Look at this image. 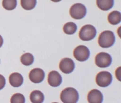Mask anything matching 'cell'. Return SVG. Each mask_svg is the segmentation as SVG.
<instances>
[{
    "instance_id": "cell-3",
    "label": "cell",
    "mask_w": 121,
    "mask_h": 103,
    "mask_svg": "<svg viewBox=\"0 0 121 103\" xmlns=\"http://www.w3.org/2000/svg\"><path fill=\"white\" fill-rule=\"evenodd\" d=\"M97 31L95 28L91 25H86L81 28L79 32L80 39L84 41L93 40L96 36Z\"/></svg>"
},
{
    "instance_id": "cell-15",
    "label": "cell",
    "mask_w": 121,
    "mask_h": 103,
    "mask_svg": "<svg viewBox=\"0 0 121 103\" xmlns=\"http://www.w3.org/2000/svg\"><path fill=\"white\" fill-rule=\"evenodd\" d=\"M108 21L112 25H117L121 22V13L118 11H113L108 15Z\"/></svg>"
},
{
    "instance_id": "cell-2",
    "label": "cell",
    "mask_w": 121,
    "mask_h": 103,
    "mask_svg": "<svg viewBox=\"0 0 121 103\" xmlns=\"http://www.w3.org/2000/svg\"><path fill=\"white\" fill-rule=\"evenodd\" d=\"M79 93L73 87L64 89L60 95V100L64 103H76L79 100Z\"/></svg>"
},
{
    "instance_id": "cell-4",
    "label": "cell",
    "mask_w": 121,
    "mask_h": 103,
    "mask_svg": "<svg viewBox=\"0 0 121 103\" xmlns=\"http://www.w3.org/2000/svg\"><path fill=\"white\" fill-rule=\"evenodd\" d=\"M86 8L82 4H75L70 8V14L75 20H81L83 18L86 16Z\"/></svg>"
},
{
    "instance_id": "cell-22",
    "label": "cell",
    "mask_w": 121,
    "mask_h": 103,
    "mask_svg": "<svg viewBox=\"0 0 121 103\" xmlns=\"http://www.w3.org/2000/svg\"><path fill=\"white\" fill-rule=\"evenodd\" d=\"M120 67H119L118 69H117L116 70V77H117V78H118V80L119 81H120Z\"/></svg>"
},
{
    "instance_id": "cell-10",
    "label": "cell",
    "mask_w": 121,
    "mask_h": 103,
    "mask_svg": "<svg viewBox=\"0 0 121 103\" xmlns=\"http://www.w3.org/2000/svg\"><path fill=\"white\" fill-rule=\"evenodd\" d=\"M48 83L52 87H58L62 82V76L58 72L56 71H51L48 75Z\"/></svg>"
},
{
    "instance_id": "cell-5",
    "label": "cell",
    "mask_w": 121,
    "mask_h": 103,
    "mask_svg": "<svg viewBox=\"0 0 121 103\" xmlns=\"http://www.w3.org/2000/svg\"><path fill=\"white\" fill-rule=\"evenodd\" d=\"M112 81V75L107 71H102L97 74L96 77V83L97 85L102 87L109 86Z\"/></svg>"
},
{
    "instance_id": "cell-16",
    "label": "cell",
    "mask_w": 121,
    "mask_h": 103,
    "mask_svg": "<svg viewBox=\"0 0 121 103\" xmlns=\"http://www.w3.org/2000/svg\"><path fill=\"white\" fill-rule=\"evenodd\" d=\"M77 30V26L73 22H67L63 26V31L67 35H73Z\"/></svg>"
},
{
    "instance_id": "cell-7",
    "label": "cell",
    "mask_w": 121,
    "mask_h": 103,
    "mask_svg": "<svg viewBox=\"0 0 121 103\" xmlns=\"http://www.w3.org/2000/svg\"><path fill=\"white\" fill-rule=\"evenodd\" d=\"M95 64L99 68H105L109 67L112 63L110 54L106 52H100L96 55L95 59Z\"/></svg>"
},
{
    "instance_id": "cell-14",
    "label": "cell",
    "mask_w": 121,
    "mask_h": 103,
    "mask_svg": "<svg viewBox=\"0 0 121 103\" xmlns=\"http://www.w3.org/2000/svg\"><path fill=\"white\" fill-rule=\"evenodd\" d=\"M30 100L33 103H41L44 100V96L39 90H34L30 93Z\"/></svg>"
},
{
    "instance_id": "cell-23",
    "label": "cell",
    "mask_w": 121,
    "mask_h": 103,
    "mask_svg": "<svg viewBox=\"0 0 121 103\" xmlns=\"http://www.w3.org/2000/svg\"><path fill=\"white\" fill-rule=\"evenodd\" d=\"M3 44V37L0 35V48H1Z\"/></svg>"
},
{
    "instance_id": "cell-12",
    "label": "cell",
    "mask_w": 121,
    "mask_h": 103,
    "mask_svg": "<svg viewBox=\"0 0 121 103\" xmlns=\"http://www.w3.org/2000/svg\"><path fill=\"white\" fill-rule=\"evenodd\" d=\"M9 82L14 87H20L23 83V77L20 73H12L9 76Z\"/></svg>"
},
{
    "instance_id": "cell-9",
    "label": "cell",
    "mask_w": 121,
    "mask_h": 103,
    "mask_svg": "<svg viewBox=\"0 0 121 103\" xmlns=\"http://www.w3.org/2000/svg\"><path fill=\"white\" fill-rule=\"evenodd\" d=\"M30 80L35 83H39L43 81L45 73L40 68H35L30 72L29 75Z\"/></svg>"
},
{
    "instance_id": "cell-24",
    "label": "cell",
    "mask_w": 121,
    "mask_h": 103,
    "mask_svg": "<svg viewBox=\"0 0 121 103\" xmlns=\"http://www.w3.org/2000/svg\"><path fill=\"white\" fill-rule=\"evenodd\" d=\"M51 1L54 2H59L60 1H61L62 0H51Z\"/></svg>"
},
{
    "instance_id": "cell-1",
    "label": "cell",
    "mask_w": 121,
    "mask_h": 103,
    "mask_svg": "<svg viewBox=\"0 0 121 103\" xmlns=\"http://www.w3.org/2000/svg\"><path fill=\"white\" fill-rule=\"evenodd\" d=\"M115 41L116 37L114 33L111 30H105L100 34L98 42L101 47L108 48L113 46Z\"/></svg>"
},
{
    "instance_id": "cell-19",
    "label": "cell",
    "mask_w": 121,
    "mask_h": 103,
    "mask_svg": "<svg viewBox=\"0 0 121 103\" xmlns=\"http://www.w3.org/2000/svg\"><path fill=\"white\" fill-rule=\"evenodd\" d=\"M17 0H3L2 5L6 10H12L16 7Z\"/></svg>"
},
{
    "instance_id": "cell-6",
    "label": "cell",
    "mask_w": 121,
    "mask_h": 103,
    "mask_svg": "<svg viewBox=\"0 0 121 103\" xmlns=\"http://www.w3.org/2000/svg\"><path fill=\"white\" fill-rule=\"evenodd\" d=\"M90 51L88 47L84 45H79L76 47L73 52V55L76 59L79 62H85L90 56Z\"/></svg>"
},
{
    "instance_id": "cell-11",
    "label": "cell",
    "mask_w": 121,
    "mask_h": 103,
    "mask_svg": "<svg viewBox=\"0 0 121 103\" xmlns=\"http://www.w3.org/2000/svg\"><path fill=\"white\" fill-rule=\"evenodd\" d=\"M103 99V95L101 91L96 89L91 90L87 96V100L90 103H101Z\"/></svg>"
},
{
    "instance_id": "cell-8",
    "label": "cell",
    "mask_w": 121,
    "mask_h": 103,
    "mask_svg": "<svg viewBox=\"0 0 121 103\" xmlns=\"http://www.w3.org/2000/svg\"><path fill=\"white\" fill-rule=\"evenodd\" d=\"M59 68L63 73L70 74L74 70L75 63L74 61L70 58H64L60 62Z\"/></svg>"
},
{
    "instance_id": "cell-13",
    "label": "cell",
    "mask_w": 121,
    "mask_h": 103,
    "mask_svg": "<svg viewBox=\"0 0 121 103\" xmlns=\"http://www.w3.org/2000/svg\"><path fill=\"white\" fill-rule=\"evenodd\" d=\"M96 4L101 10L108 11L113 6L114 0H96Z\"/></svg>"
},
{
    "instance_id": "cell-21",
    "label": "cell",
    "mask_w": 121,
    "mask_h": 103,
    "mask_svg": "<svg viewBox=\"0 0 121 103\" xmlns=\"http://www.w3.org/2000/svg\"><path fill=\"white\" fill-rule=\"evenodd\" d=\"M6 84V79L4 76L0 74V90L2 89Z\"/></svg>"
},
{
    "instance_id": "cell-18",
    "label": "cell",
    "mask_w": 121,
    "mask_h": 103,
    "mask_svg": "<svg viewBox=\"0 0 121 103\" xmlns=\"http://www.w3.org/2000/svg\"><path fill=\"white\" fill-rule=\"evenodd\" d=\"M36 3V0H21L22 7L26 10H30L35 8Z\"/></svg>"
},
{
    "instance_id": "cell-20",
    "label": "cell",
    "mask_w": 121,
    "mask_h": 103,
    "mask_svg": "<svg viewBox=\"0 0 121 103\" xmlns=\"http://www.w3.org/2000/svg\"><path fill=\"white\" fill-rule=\"evenodd\" d=\"M25 102V97L21 93H15L11 98V103H24Z\"/></svg>"
},
{
    "instance_id": "cell-17",
    "label": "cell",
    "mask_w": 121,
    "mask_h": 103,
    "mask_svg": "<svg viewBox=\"0 0 121 103\" xmlns=\"http://www.w3.org/2000/svg\"><path fill=\"white\" fill-rule=\"evenodd\" d=\"M20 59L21 62L23 64L26 66H28L31 65L33 63L35 59L31 53H26L21 56Z\"/></svg>"
}]
</instances>
